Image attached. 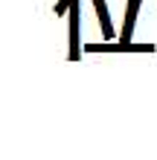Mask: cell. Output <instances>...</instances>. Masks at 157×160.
Wrapping results in <instances>:
<instances>
[{
  "mask_svg": "<svg viewBox=\"0 0 157 160\" xmlns=\"http://www.w3.org/2000/svg\"><path fill=\"white\" fill-rule=\"evenodd\" d=\"M67 23H70V44H67V58L76 61L81 55V44H79V0H73L67 9Z\"/></svg>",
  "mask_w": 157,
  "mask_h": 160,
  "instance_id": "1",
  "label": "cell"
},
{
  "mask_svg": "<svg viewBox=\"0 0 157 160\" xmlns=\"http://www.w3.org/2000/svg\"><path fill=\"white\" fill-rule=\"evenodd\" d=\"M143 0H128L125 6V23H122V32H119V41L122 44H131V35H134V23H137V12H140Z\"/></svg>",
  "mask_w": 157,
  "mask_h": 160,
  "instance_id": "3",
  "label": "cell"
},
{
  "mask_svg": "<svg viewBox=\"0 0 157 160\" xmlns=\"http://www.w3.org/2000/svg\"><path fill=\"white\" fill-rule=\"evenodd\" d=\"M93 9H96V15H99V26H102V35L110 41V38H114V23H110L108 3H105V0H93Z\"/></svg>",
  "mask_w": 157,
  "mask_h": 160,
  "instance_id": "4",
  "label": "cell"
},
{
  "mask_svg": "<svg viewBox=\"0 0 157 160\" xmlns=\"http://www.w3.org/2000/svg\"><path fill=\"white\" fill-rule=\"evenodd\" d=\"M70 3H73V0H58V3H55V15H67V9H70Z\"/></svg>",
  "mask_w": 157,
  "mask_h": 160,
  "instance_id": "5",
  "label": "cell"
},
{
  "mask_svg": "<svg viewBox=\"0 0 157 160\" xmlns=\"http://www.w3.org/2000/svg\"><path fill=\"white\" fill-rule=\"evenodd\" d=\"M85 52H154V44H85Z\"/></svg>",
  "mask_w": 157,
  "mask_h": 160,
  "instance_id": "2",
  "label": "cell"
}]
</instances>
